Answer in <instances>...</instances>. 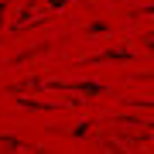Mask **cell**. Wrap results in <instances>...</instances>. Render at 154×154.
<instances>
[{"label": "cell", "instance_id": "obj_2", "mask_svg": "<svg viewBox=\"0 0 154 154\" xmlns=\"http://www.w3.org/2000/svg\"><path fill=\"white\" fill-rule=\"evenodd\" d=\"M51 4V11H62V7H65V0H48Z\"/></svg>", "mask_w": 154, "mask_h": 154}, {"label": "cell", "instance_id": "obj_1", "mask_svg": "<svg viewBox=\"0 0 154 154\" xmlns=\"http://www.w3.org/2000/svg\"><path fill=\"white\" fill-rule=\"evenodd\" d=\"M130 58V51L120 48V51H106V55H93V58H86V62H127Z\"/></svg>", "mask_w": 154, "mask_h": 154}]
</instances>
